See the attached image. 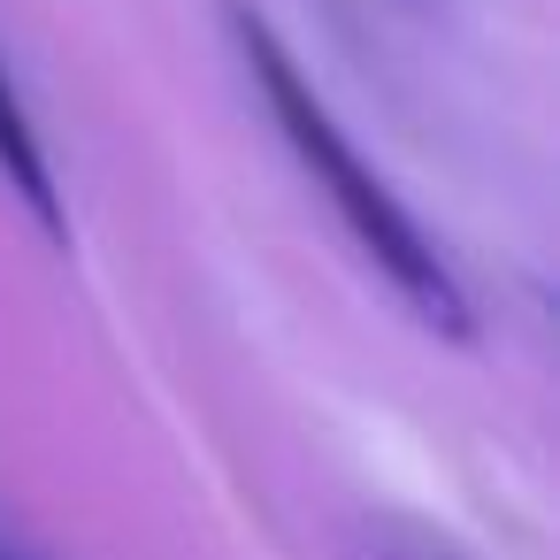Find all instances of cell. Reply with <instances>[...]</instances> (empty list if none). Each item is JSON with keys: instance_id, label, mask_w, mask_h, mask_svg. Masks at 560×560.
<instances>
[{"instance_id": "cell-2", "label": "cell", "mask_w": 560, "mask_h": 560, "mask_svg": "<svg viewBox=\"0 0 560 560\" xmlns=\"http://www.w3.org/2000/svg\"><path fill=\"white\" fill-rule=\"evenodd\" d=\"M0 177H9V192L32 208V223H39L55 246H70L62 192H55L47 147H39V131H32V108H24V93H16V78H9V62H0Z\"/></svg>"}, {"instance_id": "cell-3", "label": "cell", "mask_w": 560, "mask_h": 560, "mask_svg": "<svg viewBox=\"0 0 560 560\" xmlns=\"http://www.w3.org/2000/svg\"><path fill=\"white\" fill-rule=\"evenodd\" d=\"M369 560H460L445 537H430V529H399V522H384L376 529V545H369Z\"/></svg>"}, {"instance_id": "cell-1", "label": "cell", "mask_w": 560, "mask_h": 560, "mask_svg": "<svg viewBox=\"0 0 560 560\" xmlns=\"http://www.w3.org/2000/svg\"><path fill=\"white\" fill-rule=\"evenodd\" d=\"M223 16H231V39H238V62H246V78H254V93L269 101V116H277V131H284V147L300 154V170L323 185V200L338 208V223L353 231V246L384 269V284L438 330V338H468L476 330V315H468V292H460V277L438 261V246H430V231L407 215V200L361 162V147L346 139V124L330 116V101L315 93V78L292 62V47L277 39V24L254 9V0H223Z\"/></svg>"}, {"instance_id": "cell-4", "label": "cell", "mask_w": 560, "mask_h": 560, "mask_svg": "<svg viewBox=\"0 0 560 560\" xmlns=\"http://www.w3.org/2000/svg\"><path fill=\"white\" fill-rule=\"evenodd\" d=\"M0 560H16V552H0Z\"/></svg>"}]
</instances>
